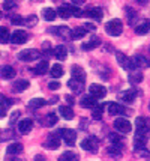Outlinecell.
<instances>
[{
    "label": "cell",
    "instance_id": "cell-19",
    "mask_svg": "<svg viewBox=\"0 0 150 161\" xmlns=\"http://www.w3.org/2000/svg\"><path fill=\"white\" fill-rule=\"evenodd\" d=\"M53 54L57 57L59 60H65L68 57V50H66L65 45H57V47L53 48Z\"/></svg>",
    "mask_w": 150,
    "mask_h": 161
},
{
    "label": "cell",
    "instance_id": "cell-54",
    "mask_svg": "<svg viewBox=\"0 0 150 161\" xmlns=\"http://www.w3.org/2000/svg\"><path fill=\"white\" fill-rule=\"evenodd\" d=\"M12 161H21V160H12Z\"/></svg>",
    "mask_w": 150,
    "mask_h": 161
},
{
    "label": "cell",
    "instance_id": "cell-15",
    "mask_svg": "<svg viewBox=\"0 0 150 161\" xmlns=\"http://www.w3.org/2000/svg\"><path fill=\"white\" fill-rule=\"evenodd\" d=\"M50 32H54V35L59 36V38H71V29L66 27V26H59V27H54V29H50Z\"/></svg>",
    "mask_w": 150,
    "mask_h": 161
},
{
    "label": "cell",
    "instance_id": "cell-6",
    "mask_svg": "<svg viewBox=\"0 0 150 161\" xmlns=\"http://www.w3.org/2000/svg\"><path fill=\"white\" fill-rule=\"evenodd\" d=\"M90 95L95 97L96 99H102L107 97V87L105 86H102V84H90Z\"/></svg>",
    "mask_w": 150,
    "mask_h": 161
},
{
    "label": "cell",
    "instance_id": "cell-7",
    "mask_svg": "<svg viewBox=\"0 0 150 161\" xmlns=\"http://www.w3.org/2000/svg\"><path fill=\"white\" fill-rule=\"evenodd\" d=\"M27 39H29V35H27V32H24V30H15L14 33H11V42L15 44V45L26 44Z\"/></svg>",
    "mask_w": 150,
    "mask_h": 161
},
{
    "label": "cell",
    "instance_id": "cell-18",
    "mask_svg": "<svg viewBox=\"0 0 150 161\" xmlns=\"http://www.w3.org/2000/svg\"><path fill=\"white\" fill-rule=\"evenodd\" d=\"M32 126H33V120L32 119H23L18 124V131L21 134H27V133H30Z\"/></svg>",
    "mask_w": 150,
    "mask_h": 161
},
{
    "label": "cell",
    "instance_id": "cell-8",
    "mask_svg": "<svg viewBox=\"0 0 150 161\" xmlns=\"http://www.w3.org/2000/svg\"><path fill=\"white\" fill-rule=\"evenodd\" d=\"M98 146H99V142L96 137H87L81 142V147L86 149V151H90V152H96Z\"/></svg>",
    "mask_w": 150,
    "mask_h": 161
},
{
    "label": "cell",
    "instance_id": "cell-28",
    "mask_svg": "<svg viewBox=\"0 0 150 161\" xmlns=\"http://www.w3.org/2000/svg\"><path fill=\"white\" fill-rule=\"evenodd\" d=\"M78 160H80L78 154H75V152H72V151L62 154L60 155V158H59V161H78Z\"/></svg>",
    "mask_w": 150,
    "mask_h": 161
},
{
    "label": "cell",
    "instance_id": "cell-35",
    "mask_svg": "<svg viewBox=\"0 0 150 161\" xmlns=\"http://www.w3.org/2000/svg\"><path fill=\"white\" fill-rule=\"evenodd\" d=\"M8 41H11V33H9V30L8 27H0V42L2 44H6Z\"/></svg>",
    "mask_w": 150,
    "mask_h": 161
},
{
    "label": "cell",
    "instance_id": "cell-2",
    "mask_svg": "<svg viewBox=\"0 0 150 161\" xmlns=\"http://www.w3.org/2000/svg\"><path fill=\"white\" fill-rule=\"evenodd\" d=\"M105 30L110 36H120L122 32H123V24L119 18H114V20H110L105 26Z\"/></svg>",
    "mask_w": 150,
    "mask_h": 161
},
{
    "label": "cell",
    "instance_id": "cell-4",
    "mask_svg": "<svg viewBox=\"0 0 150 161\" xmlns=\"http://www.w3.org/2000/svg\"><path fill=\"white\" fill-rule=\"evenodd\" d=\"M114 128H116V131H119L120 134H128V133H131L132 125H131V122H129L128 119L117 118V119L114 120Z\"/></svg>",
    "mask_w": 150,
    "mask_h": 161
},
{
    "label": "cell",
    "instance_id": "cell-53",
    "mask_svg": "<svg viewBox=\"0 0 150 161\" xmlns=\"http://www.w3.org/2000/svg\"><path fill=\"white\" fill-rule=\"evenodd\" d=\"M147 107H149V110H150V101H149V105H147Z\"/></svg>",
    "mask_w": 150,
    "mask_h": 161
},
{
    "label": "cell",
    "instance_id": "cell-44",
    "mask_svg": "<svg viewBox=\"0 0 150 161\" xmlns=\"http://www.w3.org/2000/svg\"><path fill=\"white\" fill-rule=\"evenodd\" d=\"M135 154H137V157H141V158H149L150 155H149V152L144 149V147H138L135 151Z\"/></svg>",
    "mask_w": 150,
    "mask_h": 161
},
{
    "label": "cell",
    "instance_id": "cell-24",
    "mask_svg": "<svg viewBox=\"0 0 150 161\" xmlns=\"http://www.w3.org/2000/svg\"><path fill=\"white\" fill-rule=\"evenodd\" d=\"M21 151H23V145L21 143H18V142L11 143V145L6 147V154L8 155H17V154H20Z\"/></svg>",
    "mask_w": 150,
    "mask_h": 161
},
{
    "label": "cell",
    "instance_id": "cell-27",
    "mask_svg": "<svg viewBox=\"0 0 150 161\" xmlns=\"http://www.w3.org/2000/svg\"><path fill=\"white\" fill-rule=\"evenodd\" d=\"M57 14L62 17V18H69L72 15V9L71 5H62V6L57 9Z\"/></svg>",
    "mask_w": 150,
    "mask_h": 161
},
{
    "label": "cell",
    "instance_id": "cell-38",
    "mask_svg": "<svg viewBox=\"0 0 150 161\" xmlns=\"http://www.w3.org/2000/svg\"><path fill=\"white\" fill-rule=\"evenodd\" d=\"M92 114L96 120L102 119V114H104V105H95V107L92 108Z\"/></svg>",
    "mask_w": 150,
    "mask_h": 161
},
{
    "label": "cell",
    "instance_id": "cell-22",
    "mask_svg": "<svg viewBox=\"0 0 150 161\" xmlns=\"http://www.w3.org/2000/svg\"><path fill=\"white\" fill-rule=\"evenodd\" d=\"M59 112H60V114L63 116L65 119H68V120L74 119V116H75V114H74V110H72L71 105H60Z\"/></svg>",
    "mask_w": 150,
    "mask_h": 161
},
{
    "label": "cell",
    "instance_id": "cell-40",
    "mask_svg": "<svg viewBox=\"0 0 150 161\" xmlns=\"http://www.w3.org/2000/svg\"><path fill=\"white\" fill-rule=\"evenodd\" d=\"M110 140L113 142V145H117V146H122V142H123V139H122L119 134H116V133H111L110 136Z\"/></svg>",
    "mask_w": 150,
    "mask_h": 161
},
{
    "label": "cell",
    "instance_id": "cell-16",
    "mask_svg": "<svg viewBox=\"0 0 150 161\" xmlns=\"http://www.w3.org/2000/svg\"><path fill=\"white\" fill-rule=\"evenodd\" d=\"M15 74H17V71H15L12 66H9V65H3V66L0 68V77L2 78L9 80V78H14Z\"/></svg>",
    "mask_w": 150,
    "mask_h": 161
},
{
    "label": "cell",
    "instance_id": "cell-11",
    "mask_svg": "<svg viewBox=\"0 0 150 161\" xmlns=\"http://www.w3.org/2000/svg\"><path fill=\"white\" fill-rule=\"evenodd\" d=\"M132 62L135 65V69H144V68H150V59L146 56H134Z\"/></svg>",
    "mask_w": 150,
    "mask_h": 161
},
{
    "label": "cell",
    "instance_id": "cell-39",
    "mask_svg": "<svg viewBox=\"0 0 150 161\" xmlns=\"http://www.w3.org/2000/svg\"><path fill=\"white\" fill-rule=\"evenodd\" d=\"M126 15H128V23L131 26H134L135 18H137V12L132 9V8H126Z\"/></svg>",
    "mask_w": 150,
    "mask_h": 161
},
{
    "label": "cell",
    "instance_id": "cell-10",
    "mask_svg": "<svg viewBox=\"0 0 150 161\" xmlns=\"http://www.w3.org/2000/svg\"><path fill=\"white\" fill-rule=\"evenodd\" d=\"M59 136H62V130L56 134H51L50 137L47 139V142L44 143V146L48 147V149H57L60 146V140H59Z\"/></svg>",
    "mask_w": 150,
    "mask_h": 161
},
{
    "label": "cell",
    "instance_id": "cell-30",
    "mask_svg": "<svg viewBox=\"0 0 150 161\" xmlns=\"http://www.w3.org/2000/svg\"><path fill=\"white\" fill-rule=\"evenodd\" d=\"M108 155L111 157V158H116V160H119L122 157V151H120V146H117V145H114V146H110L107 149Z\"/></svg>",
    "mask_w": 150,
    "mask_h": 161
},
{
    "label": "cell",
    "instance_id": "cell-9",
    "mask_svg": "<svg viewBox=\"0 0 150 161\" xmlns=\"http://www.w3.org/2000/svg\"><path fill=\"white\" fill-rule=\"evenodd\" d=\"M62 137L68 145L72 146V145H75V140H77V131L72 130V128H63L62 130Z\"/></svg>",
    "mask_w": 150,
    "mask_h": 161
},
{
    "label": "cell",
    "instance_id": "cell-43",
    "mask_svg": "<svg viewBox=\"0 0 150 161\" xmlns=\"http://www.w3.org/2000/svg\"><path fill=\"white\" fill-rule=\"evenodd\" d=\"M11 104H12V99H9V98H6V97H3V95H0V105H3V107L9 108Z\"/></svg>",
    "mask_w": 150,
    "mask_h": 161
},
{
    "label": "cell",
    "instance_id": "cell-36",
    "mask_svg": "<svg viewBox=\"0 0 150 161\" xmlns=\"http://www.w3.org/2000/svg\"><path fill=\"white\" fill-rule=\"evenodd\" d=\"M99 44H101L99 38H92V39H90L89 42L83 44V50H93V48H96Z\"/></svg>",
    "mask_w": 150,
    "mask_h": 161
},
{
    "label": "cell",
    "instance_id": "cell-1",
    "mask_svg": "<svg viewBox=\"0 0 150 161\" xmlns=\"http://www.w3.org/2000/svg\"><path fill=\"white\" fill-rule=\"evenodd\" d=\"M150 133V120L144 116L137 118V134H135V147H144Z\"/></svg>",
    "mask_w": 150,
    "mask_h": 161
},
{
    "label": "cell",
    "instance_id": "cell-50",
    "mask_svg": "<svg viewBox=\"0 0 150 161\" xmlns=\"http://www.w3.org/2000/svg\"><path fill=\"white\" fill-rule=\"evenodd\" d=\"M84 29H86V30H95V26L90 24V23H87L86 26H84Z\"/></svg>",
    "mask_w": 150,
    "mask_h": 161
},
{
    "label": "cell",
    "instance_id": "cell-49",
    "mask_svg": "<svg viewBox=\"0 0 150 161\" xmlns=\"http://www.w3.org/2000/svg\"><path fill=\"white\" fill-rule=\"evenodd\" d=\"M6 112H8V108H6V107H3V105H0V118H3V116L6 114Z\"/></svg>",
    "mask_w": 150,
    "mask_h": 161
},
{
    "label": "cell",
    "instance_id": "cell-3",
    "mask_svg": "<svg viewBox=\"0 0 150 161\" xmlns=\"http://www.w3.org/2000/svg\"><path fill=\"white\" fill-rule=\"evenodd\" d=\"M39 57H41V53L35 48H26L18 53V59L23 60V62H33V60L39 59Z\"/></svg>",
    "mask_w": 150,
    "mask_h": 161
},
{
    "label": "cell",
    "instance_id": "cell-42",
    "mask_svg": "<svg viewBox=\"0 0 150 161\" xmlns=\"http://www.w3.org/2000/svg\"><path fill=\"white\" fill-rule=\"evenodd\" d=\"M15 8V0H5L3 2V9L5 11H11Z\"/></svg>",
    "mask_w": 150,
    "mask_h": 161
},
{
    "label": "cell",
    "instance_id": "cell-31",
    "mask_svg": "<svg viewBox=\"0 0 150 161\" xmlns=\"http://www.w3.org/2000/svg\"><path fill=\"white\" fill-rule=\"evenodd\" d=\"M33 69H35V74H38V75L45 74V72L48 71V62H47V60H41V62L38 63V66L33 68Z\"/></svg>",
    "mask_w": 150,
    "mask_h": 161
},
{
    "label": "cell",
    "instance_id": "cell-47",
    "mask_svg": "<svg viewBox=\"0 0 150 161\" xmlns=\"http://www.w3.org/2000/svg\"><path fill=\"white\" fill-rule=\"evenodd\" d=\"M48 87H50L51 91H57L59 87H60V83H59V81H51V83L48 84Z\"/></svg>",
    "mask_w": 150,
    "mask_h": 161
},
{
    "label": "cell",
    "instance_id": "cell-41",
    "mask_svg": "<svg viewBox=\"0 0 150 161\" xmlns=\"http://www.w3.org/2000/svg\"><path fill=\"white\" fill-rule=\"evenodd\" d=\"M11 23L15 24V26H17V24H18V26H21V24H24L26 21H24V18H23L21 15H14V17L11 18Z\"/></svg>",
    "mask_w": 150,
    "mask_h": 161
},
{
    "label": "cell",
    "instance_id": "cell-29",
    "mask_svg": "<svg viewBox=\"0 0 150 161\" xmlns=\"http://www.w3.org/2000/svg\"><path fill=\"white\" fill-rule=\"evenodd\" d=\"M29 86H30V81H27V80H17L12 84V87L15 91H26V89H29Z\"/></svg>",
    "mask_w": 150,
    "mask_h": 161
},
{
    "label": "cell",
    "instance_id": "cell-26",
    "mask_svg": "<svg viewBox=\"0 0 150 161\" xmlns=\"http://www.w3.org/2000/svg\"><path fill=\"white\" fill-rule=\"evenodd\" d=\"M129 81H131V83H141V81H143V72L140 69L131 71V74H129Z\"/></svg>",
    "mask_w": 150,
    "mask_h": 161
},
{
    "label": "cell",
    "instance_id": "cell-45",
    "mask_svg": "<svg viewBox=\"0 0 150 161\" xmlns=\"http://www.w3.org/2000/svg\"><path fill=\"white\" fill-rule=\"evenodd\" d=\"M36 23H38V17H35V15H30V17L26 18V24L27 26H36Z\"/></svg>",
    "mask_w": 150,
    "mask_h": 161
},
{
    "label": "cell",
    "instance_id": "cell-5",
    "mask_svg": "<svg viewBox=\"0 0 150 161\" xmlns=\"http://www.w3.org/2000/svg\"><path fill=\"white\" fill-rule=\"evenodd\" d=\"M116 57H117V62H119V65H120L123 69H126V71H134L135 69V65H134V62H132V59L126 57L123 53L117 51V53H116Z\"/></svg>",
    "mask_w": 150,
    "mask_h": 161
},
{
    "label": "cell",
    "instance_id": "cell-46",
    "mask_svg": "<svg viewBox=\"0 0 150 161\" xmlns=\"http://www.w3.org/2000/svg\"><path fill=\"white\" fill-rule=\"evenodd\" d=\"M72 9V15H75V17H83L84 15V12L80 9V6H71Z\"/></svg>",
    "mask_w": 150,
    "mask_h": 161
},
{
    "label": "cell",
    "instance_id": "cell-48",
    "mask_svg": "<svg viewBox=\"0 0 150 161\" xmlns=\"http://www.w3.org/2000/svg\"><path fill=\"white\" fill-rule=\"evenodd\" d=\"M21 116V112L20 110H17V112L12 113V116H11V124H14L15 120H17V118H20Z\"/></svg>",
    "mask_w": 150,
    "mask_h": 161
},
{
    "label": "cell",
    "instance_id": "cell-51",
    "mask_svg": "<svg viewBox=\"0 0 150 161\" xmlns=\"http://www.w3.org/2000/svg\"><path fill=\"white\" fill-rule=\"evenodd\" d=\"M72 2L75 3V6H80V5H83V3H84L86 0H72Z\"/></svg>",
    "mask_w": 150,
    "mask_h": 161
},
{
    "label": "cell",
    "instance_id": "cell-12",
    "mask_svg": "<svg viewBox=\"0 0 150 161\" xmlns=\"http://www.w3.org/2000/svg\"><path fill=\"white\" fill-rule=\"evenodd\" d=\"M108 105V113H110V116H122V114H125L126 110H125V107L120 104H117V103H110Z\"/></svg>",
    "mask_w": 150,
    "mask_h": 161
},
{
    "label": "cell",
    "instance_id": "cell-34",
    "mask_svg": "<svg viewBox=\"0 0 150 161\" xmlns=\"http://www.w3.org/2000/svg\"><path fill=\"white\" fill-rule=\"evenodd\" d=\"M57 120H59L57 114H56L54 112H51V113H48L47 118H45V125L47 126H54L56 124H57Z\"/></svg>",
    "mask_w": 150,
    "mask_h": 161
},
{
    "label": "cell",
    "instance_id": "cell-21",
    "mask_svg": "<svg viewBox=\"0 0 150 161\" xmlns=\"http://www.w3.org/2000/svg\"><path fill=\"white\" fill-rule=\"evenodd\" d=\"M135 32L138 35H146L150 32V21L149 20H144L141 23H138V26L135 27Z\"/></svg>",
    "mask_w": 150,
    "mask_h": 161
},
{
    "label": "cell",
    "instance_id": "cell-13",
    "mask_svg": "<svg viewBox=\"0 0 150 161\" xmlns=\"http://www.w3.org/2000/svg\"><path fill=\"white\" fill-rule=\"evenodd\" d=\"M72 78L74 80H77V81H81V83H84L86 81V72L84 69L81 68V66H72Z\"/></svg>",
    "mask_w": 150,
    "mask_h": 161
},
{
    "label": "cell",
    "instance_id": "cell-23",
    "mask_svg": "<svg viewBox=\"0 0 150 161\" xmlns=\"http://www.w3.org/2000/svg\"><path fill=\"white\" fill-rule=\"evenodd\" d=\"M57 17V12L51 8H44L42 9V18L45 21H54Z\"/></svg>",
    "mask_w": 150,
    "mask_h": 161
},
{
    "label": "cell",
    "instance_id": "cell-17",
    "mask_svg": "<svg viewBox=\"0 0 150 161\" xmlns=\"http://www.w3.org/2000/svg\"><path fill=\"white\" fill-rule=\"evenodd\" d=\"M80 104H81V107H84V108H93L95 105H98V103H96V98H95V97L86 95V97L81 98Z\"/></svg>",
    "mask_w": 150,
    "mask_h": 161
},
{
    "label": "cell",
    "instance_id": "cell-32",
    "mask_svg": "<svg viewBox=\"0 0 150 161\" xmlns=\"http://www.w3.org/2000/svg\"><path fill=\"white\" fill-rule=\"evenodd\" d=\"M50 72H51V75H53V78H60L65 74L62 65H59V63H57V65H54V66H51Z\"/></svg>",
    "mask_w": 150,
    "mask_h": 161
},
{
    "label": "cell",
    "instance_id": "cell-25",
    "mask_svg": "<svg viewBox=\"0 0 150 161\" xmlns=\"http://www.w3.org/2000/svg\"><path fill=\"white\" fill-rule=\"evenodd\" d=\"M87 35V30L84 27H77L74 29L71 32V39H74V41H77V39H83L84 36Z\"/></svg>",
    "mask_w": 150,
    "mask_h": 161
},
{
    "label": "cell",
    "instance_id": "cell-14",
    "mask_svg": "<svg viewBox=\"0 0 150 161\" xmlns=\"http://www.w3.org/2000/svg\"><path fill=\"white\" fill-rule=\"evenodd\" d=\"M119 98H120L123 103H134V99L137 98V91H134V89L123 91V92H120Z\"/></svg>",
    "mask_w": 150,
    "mask_h": 161
},
{
    "label": "cell",
    "instance_id": "cell-37",
    "mask_svg": "<svg viewBox=\"0 0 150 161\" xmlns=\"http://www.w3.org/2000/svg\"><path fill=\"white\" fill-rule=\"evenodd\" d=\"M68 84H69V87H71L74 92H81V91H83V87H84V83L77 81V80H74V78H71Z\"/></svg>",
    "mask_w": 150,
    "mask_h": 161
},
{
    "label": "cell",
    "instance_id": "cell-52",
    "mask_svg": "<svg viewBox=\"0 0 150 161\" xmlns=\"http://www.w3.org/2000/svg\"><path fill=\"white\" fill-rule=\"evenodd\" d=\"M147 2H149V0H137V3H138V5H146Z\"/></svg>",
    "mask_w": 150,
    "mask_h": 161
},
{
    "label": "cell",
    "instance_id": "cell-33",
    "mask_svg": "<svg viewBox=\"0 0 150 161\" xmlns=\"http://www.w3.org/2000/svg\"><path fill=\"white\" fill-rule=\"evenodd\" d=\"M47 104V101L44 98H33L29 101V107L30 108H41V107H44V105Z\"/></svg>",
    "mask_w": 150,
    "mask_h": 161
},
{
    "label": "cell",
    "instance_id": "cell-20",
    "mask_svg": "<svg viewBox=\"0 0 150 161\" xmlns=\"http://www.w3.org/2000/svg\"><path fill=\"white\" fill-rule=\"evenodd\" d=\"M84 15H86V17H89V18H93V20H102V15H104V12H102V9H101V8H92V9L86 11V12H84Z\"/></svg>",
    "mask_w": 150,
    "mask_h": 161
}]
</instances>
